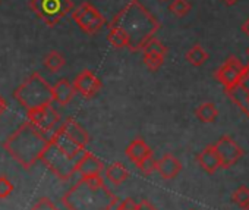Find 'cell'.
Masks as SVG:
<instances>
[{
  "label": "cell",
  "mask_w": 249,
  "mask_h": 210,
  "mask_svg": "<svg viewBox=\"0 0 249 210\" xmlns=\"http://www.w3.org/2000/svg\"><path fill=\"white\" fill-rule=\"evenodd\" d=\"M108 25L117 27L124 33L128 38L126 49L131 52H142L145 43L160 30V22L157 18L140 3V0H131L128 5H124Z\"/></svg>",
  "instance_id": "cell-1"
},
{
  "label": "cell",
  "mask_w": 249,
  "mask_h": 210,
  "mask_svg": "<svg viewBox=\"0 0 249 210\" xmlns=\"http://www.w3.org/2000/svg\"><path fill=\"white\" fill-rule=\"evenodd\" d=\"M49 138L28 121L3 141V149L24 169H31L41 157Z\"/></svg>",
  "instance_id": "cell-2"
},
{
  "label": "cell",
  "mask_w": 249,
  "mask_h": 210,
  "mask_svg": "<svg viewBox=\"0 0 249 210\" xmlns=\"http://www.w3.org/2000/svg\"><path fill=\"white\" fill-rule=\"evenodd\" d=\"M68 210H113L117 198L103 185L91 187L84 179L75 184L62 198Z\"/></svg>",
  "instance_id": "cell-3"
},
{
  "label": "cell",
  "mask_w": 249,
  "mask_h": 210,
  "mask_svg": "<svg viewBox=\"0 0 249 210\" xmlns=\"http://www.w3.org/2000/svg\"><path fill=\"white\" fill-rule=\"evenodd\" d=\"M14 97L25 111L37 109L44 106V104L53 103L52 85H49V82L43 78L40 72L31 74L14 91Z\"/></svg>",
  "instance_id": "cell-4"
},
{
  "label": "cell",
  "mask_w": 249,
  "mask_h": 210,
  "mask_svg": "<svg viewBox=\"0 0 249 210\" xmlns=\"http://www.w3.org/2000/svg\"><path fill=\"white\" fill-rule=\"evenodd\" d=\"M40 160L49 168L59 179L68 181L76 173V159L68 156L53 141L49 140Z\"/></svg>",
  "instance_id": "cell-5"
},
{
  "label": "cell",
  "mask_w": 249,
  "mask_h": 210,
  "mask_svg": "<svg viewBox=\"0 0 249 210\" xmlns=\"http://www.w3.org/2000/svg\"><path fill=\"white\" fill-rule=\"evenodd\" d=\"M30 8L47 27L54 28L73 11L72 0H30Z\"/></svg>",
  "instance_id": "cell-6"
},
{
  "label": "cell",
  "mask_w": 249,
  "mask_h": 210,
  "mask_svg": "<svg viewBox=\"0 0 249 210\" xmlns=\"http://www.w3.org/2000/svg\"><path fill=\"white\" fill-rule=\"evenodd\" d=\"M72 19L88 36L97 34L106 25V18L89 2H84L76 9H73L72 11Z\"/></svg>",
  "instance_id": "cell-7"
},
{
  "label": "cell",
  "mask_w": 249,
  "mask_h": 210,
  "mask_svg": "<svg viewBox=\"0 0 249 210\" xmlns=\"http://www.w3.org/2000/svg\"><path fill=\"white\" fill-rule=\"evenodd\" d=\"M27 121L33 127H36L41 134L50 138V135L56 131L57 125L60 124V115L50 103L44 104L41 108L27 111Z\"/></svg>",
  "instance_id": "cell-8"
},
{
  "label": "cell",
  "mask_w": 249,
  "mask_h": 210,
  "mask_svg": "<svg viewBox=\"0 0 249 210\" xmlns=\"http://www.w3.org/2000/svg\"><path fill=\"white\" fill-rule=\"evenodd\" d=\"M243 68H245V65L234 55H230L226 59V62L215 71L214 76L218 82L223 84L224 88H230V87L239 84Z\"/></svg>",
  "instance_id": "cell-9"
},
{
  "label": "cell",
  "mask_w": 249,
  "mask_h": 210,
  "mask_svg": "<svg viewBox=\"0 0 249 210\" xmlns=\"http://www.w3.org/2000/svg\"><path fill=\"white\" fill-rule=\"evenodd\" d=\"M72 84H73L75 91L82 98H92V97H95L100 93L101 87H103L101 79L94 72H91L89 69L81 71L75 76V79L72 81Z\"/></svg>",
  "instance_id": "cell-10"
},
{
  "label": "cell",
  "mask_w": 249,
  "mask_h": 210,
  "mask_svg": "<svg viewBox=\"0 0 249 210\" xmlns=\"http://www.w3.org/2000/svg\"><path fill=\"white\" fill-rule=\"evenodd\" d=\"M213 146H214L215 152L218 153V157L221 160V168H230V166H233L243 156V150L229 135H223Z\"/></svg>",
  "instance_id": "cell-11"
},
{
  "label": "cell",
  "mask_w": 249,
  "mask_h": 210,
  "mask_svg": "<svg viewBox=\"0 0 249 210\" xmlns=\"http://www.w3.org/2000/svg\"><path fill=\"white\" fill-rule=\"evenodd\" d=\"M50 141H53L59 149H62L68 156H71V157H73V159H76L78 160V157L85 152V147L84 146H81L79 143H76L62 127H59V128H56V131L50 135V138H49Z\"/></svg>",
  "instance_id": "cell-12"
},
{
  "label": "cell",
  "mask_w": 249,
  "mask_h": 210,
  "mask_svg": "<svg viewBox=\"0 0 249 210\" xmlns=\"http://www.w3.org/2000/svg\"><path fill=\"white\" fill-rule=\"evenodd\" d=\"M104 171V163L91 152H84L76 160V172L85 178L89 175H98Z\"/></svg>",
  "instance_id": "cell-13"
},
{
  "label": "cell",
  "mask_w": 249,
  "mask_h": 210,
  "mask_svg": "<svg viewBox=\"0 0 249 210\" xmlns=\"http://www.w3.org/2000/svg\"><path fill=\"white\" fill-rule=\"evenodd\" d=\"M75 94H76V91L73 88V84L66 78H62L54 85H52L53 101H56L59 106H68V104L73 100Z\"/></svg>",
  "instance_id": "cell-14"
},
{
  "label": "cell",
  "mask_w": 249,
  "mask_h": 210,
  "mask_svg": "<svg viewBox=\"0 0 249 210\" xmlns=\"http://www.w3.org/2000/svg\"><path fill=\"white\" fill-rule=\"evenodd\" d=\"M156 171L163 179H173L182 171V163L173 154H164L156 163Z\"/></svg>",
  "instance_id": "cell-15"
},
{
  "label": "cell",
  "mask_w": 249,
  "mask_h": 210,
  "mask_svg": "<svg viewBox=\"0 0 249 210\" xmlns=\"http://www.w3.org/2000/svg\"><path fill=\"white\" fill-rule=\"evenodd\" d=\"M196 160L201 165V168L204 171H207L208 173H214L215 171H218L221 168V160H220L218 153L215 152L214 146H207L196 156Z\"/></svg>",
  "instance_id": "cell-16"
},
{
  "label": "cell",
  "mask_w": 249,
  "mask_h": 210,
  "mask_svg": "<svg viewBox=\"0 0 249 210\" xmlns=\"http://www.w3.org/2000/svg\"><path fill=\"white\" fill-rule=\"evenodd\" d=\"M126 156L131 162H134L135 165H138L141 160H144L147 156L153 154L151 149L148 147V144L142 140V138H135L134 141H131V144L126 147Z\"/></svg>",
  "instance_id": "cell-17"
},
{
  "label": "cell",
  "mask_w": 249,
  "mask_h": 210,
  "mask_svg": "<svg viewBox=\"0 0 249 210\" xmlns=\"http://www.w3.org/2000/svg\"><path fill=\"white\" fill-rule=\"evenodd\" d=\"M60 127H62V128H63V130H65L76 143H79L81 146L85 147V146L89 143V135H88L87 130H84V127H81L75 119L66 118Z\"/></svg>",
  "instance_id": "cell-18"
},
{
  "label": "cell",
  "mask_w": 249,
  "mask_h": 210,
  "mask_svg": "<svg viewBox=\"0 0 249 210\" xmlns=\"http://www.w3.org/2000/svg\"><path fill=\"white\" fill-rule=\"evenodd\" d=\"M224 91H226L227 97L236 104L240 111H243L249 118V103H248L249 93L243 87H240L239 84H236V85H233L230 88H224Z\"/></svg>",
  "instance_id": "cell-19"
},
{
  "label": "cell",
  "mask_w": 249,
  "mask_h": 210,
  "mask_svg": "<svg viewBox=\"0 0 249 210\" xmlns=\"http://www.w3.org/2000/svg\"><path fill=\"white\" fill-rule=\"evenodd\" d=\"M195 116L204 124H211L218 118V111L214 103L205 101L195 109Z\"/></svg>",
  "instance_id": "cell-20"
},
{
  "label": "cell",
  "mask_w": 249,
  "mask_h": 210,
  "mask_svg": "<svg viewBox=\"0 0 249 210\" xmlns=\"http://www.w3.org/2000/svg\"><path fill=\"white\" fill-rule=\"evenodd\" d=\"M106 176L111 184L120 185L128 179L129 172L126 168L123 166V163H113L108 168H106Z\"/></svg>",
  "instance_id": "cell-21"
},
{
  "label": "cell",
  "mask_w": 249,
  "mask_h": 210,
  "mask_svg": "<svg viewBox=\"0 0 249 210\" xmlns=\"http://www.w3.org/2000/svg\"><path fill=\"white\" fill-rule=\"evenodd\" d=\"M210 55L205 52V49L201 44H194L185 55V59L192 65V66H202L208 60Z\"/></svg>",
  "instance_id": "cell-22"
},
{
  "label": "cell",
  "mask_w": 249,
  "mask_h": 210,
  "mask_svg": "<svg viewBox=\"0 0 249 210\" xmlns=\"http://www.w3.org/2000/svg\"><path fill=\"white\" fill-rule=\"evenodd\" d=\"M44 68L47 69V71H50V72H57V71H60L65 65H66V59H65V56L60 53V52H57V50H52L46 57H44Z\"/></svg>",
  "instance_id": "cell-23"
},
{
  "label": "cell",
  "mask_w": 249,
  "mask_h": 210,
  "mask_svg": "<svg viewBox=\"0 0 249 210\" xmlns=\"http://www.w3.org/2000/svg\"><path fill=\"white\" fill-rule=\"evenodd\" d=\"M107 40L116 49H124V47H128V38H126V36H124V33L122 30H119L117 27L108 25Z\"/></svg>",
  "instance_id": "cell-24"
},
{
  "label": "cell",
  "mask_w": 249,
  "mask_h": 210,
  "mask_svg": "<svg viewBox=\"0 0 249 210\" xmlns=\"http://www.w3.org/2000/svg\"><path fill=\"white\" fill-rule=\"evenodd\" d=\"M164 57H166V56H161V55H157V53L142 52V60H144L145 66H147L150 71H153V72L159 71V69L163 66Z\"/></svg>",
  "instance_id": "cell-25"
},
{
  "label": "cell",
  "mask_w": 249,
  "mask_h": 210,
  "mask_svg": "<svg viewBox=\"0 0 249 210\" xmlns=\"http://www.w3.org/2000/svg\"><path fill=\"white\" fill-rule=\"evenodd\" d=\"M191 9H192V5L189 3V0H173L169 5V11L178 18L186 17L191 12Z\"/></svg>",
  "instance_id": "cell-26"
},
{
  "label": "cell",
  "mask_w": 249,
  "mask_h": 210,
  "mask_svg": "<svg viewBox=\"0 0 249 210\" xmlns=\"http://www.w3.org/2000/svg\"><path fill=\"white\" fill-rule=\"evenodd\" d=\"M142 52H151V53H157V55L166 56L167 47H166L160 40H157L156 37H153V38H150V40L145 43V46L142 47Z\"/></svg>",
  "instance_id": "cell-27"
},
{
  "label": "cell",
  "mask_w": 249,
  "mask_h": 210,
  "mask_svg": "<svg viewBox=\"0 0 249 210\" xmlns=\"http://www.w3.org/2000/svg\"><path fill=\"white\" fill-rule=\"evenodd\" d=\"M233 201L237 206H240L242 209H246L249 206V188H246L243 185L239 187L236 190V192L233 194Z\"/></svg>",
  "instance_id": "cell-28"
},
{
  "label": "cell",
  "mask_w": 249,
  "mask_h": 210,
  "mask_svg": "<svg viewBox=\"0 0 249 210\" xmlns=\"http://www.w3.org/2000/svg\"><path fill=\"white\" fill-rule=\"evenodd\" d=\"M156 163H157V160L154 159L153 154H150V156H147L144 160H141L137 166H138V169H140L144 175H151V173L156 171Z\"/></svg>",
  "instance_id": "cell-29"
},
{
  "label": "cell",
  "mask_w": 249,
  "mask_h": 210,
  "mask_svg": "<svg viewBox=\"0 0 249 210\" xmlns=\"http://www.w3.org/2000/svg\"><path fill=\"white\" fill-rule=\"evenodd\" d=\"M14 191V184L5 176H0V198H8Z\"/></svg>",
  "instance_id": "cell-30"
},
{
  "label": "cell",
  "mask_w": 249,
  "mask_h": 210,
  "mask_svg": "<svg viewBox=\"0 0 249 210\" xmlns=\"http://www.w3.org/2000/svg\"><path fill=\"white\" fill-rule=\"evenodd\" d=\"M31 210H57V207H56V204L50 198L41 197L40 200L36 201V204L33 206Z\"/></svg>",
  "instance_id": "cell-31"
},
{
  "label": "cell",
  "mask_w": 249,
  "mask_h": 210,
  "mask_svg": "<svg viewBox=\"0 0 249 210\" xmlns=\"http://www.w3.org/2000/svg\"><path fill=\"white\" fill-rule=\"evenodd\" d=\"M88 185H91V187H103L104 185V181H103V178L100 176V173L98 175H89V176H85V178H82Z\"/></svg>",
  "instance_id": "cell-32"
},
{
  "label": "cell",
  "mask_w": 249,
  "mask_h": 210,
  "mask_svg": "<svg viewBox=\"0 0 249 210\" xmlns=\"http://www.w3.org/2000/svg\"><path fill=\"white\" fill-rule=\"evenodd\" d=\"M116 207L119 210H135L137 209V201L134 198H124L120 204L117 203Z\"/></svg>",
  "instance_id": "cell-33"
},
{
  "label": "cell",
  "mask_w": 249,
  "mask_h": 210,
  "mask_svg": "<svg viewBox=\"0 0 249 210\" xmlns=\"http://www.w3.org/2000/svg\"><path fill=\"white\" fill-rule=\"evenodd\" d=\"M239 85H240V87H243V88L249 93V63H248V65H245V68H243V72H242V76H240Z\"/></svg>",
  "instance_id": "cell-34"
},
{
  "label": "cell",
  "mask_w": 249,
  "mask_h": 210,
  "mask_svg": "<svg viewBox=\"0 0 249 210\" xmlns=\"http://www.w3.org/2000/svg\"><path fill=\"white\" fill-rule=\"evenodd\" d=\"M135 210H157L148 200H142L140 203H137V209Z\"/></svg>",
  "instance_id": "cell-35"
},
{
  "label": "cell",
  "mask_w": 249,
  "mask_h": 210,
  "mask_svg": "<svg viewBox=\"0 0 249 210\" xmlns=\"http://www.w3.org/2000/svg\"><path fill=\"white\" fill-rule=\"evenodd\" d=\"M6 109H8V103H6V100L2 97V94H0V116H2V115L6 112Z\"/></svg>",
  "instance_id": "cell-36"
},
{
  "label": "cell",
  "mask_w": 249,
  "mask_h": 210,
  "mask_svg": "<svg viewBox=\"0 0 249 210\" xmlns=\"http://www.w3.org/2000/svg\"><path fill=\"white\" fill-rule=\"evenodd\" d=\"M242 31H243V33H245V34L249 37V18H248V19L245 21V24L242 25Z\"/></svg>",
  "instance_id": "cell-37"
},
{
  "label": "cell",
  "mask_w": 249,
  "mask_h": 210,
  "mask_svg": "<svg viewBox=\"0 0 249 210\" xmlns=\"http://www.w3.org/2000/svg\"><path fill=\"white\" fill-rule=\"evenodd\" d=\"M223 2L226 3V5H229V6H233V5H236L239 0H223Z\"/></svg>",
  "instance_id": "cell-38"
},
{
  "label": "cell",
  "mask_w": 249,
  "mask_h": 210,
  "mask_svg": "<svg viewBox=\"0 0 249 210\" xmlns=\"http://www.w3.org/2000/svg\"><path fill=\"white\" fill-rule=\"evenodd\" d=\"M246 56H248V59H249V47L246 49Z\"/></svg>",
  "instance_id": "cell-39"
},
{
  "label": "cell",
  "mask_w": 249,
  "mask_h": 210,
  "mask_svg": "<svg viewBox=\"0 0 249 210\" xmlns=\"http://www.w3.org/2000/svg\"><path fill=\"white\" fill-rule=\"evenodd\" d=\"M113 210H119V209H117V207H114V209H113Z\"/></svg>",
  "instance_id": "cell-40"
},
{
  "label": "cell",
  "mask_w": 249,
  "mask_h": 210,
  "mask_svg": "<svg viewBox=\"0 0 249 210\" xmlns=\"http://www.w3.org/2000/svg\"><path fill=\"white\" fill-rule=\"evenodd\" d=\"M245 210H249V206H248V207H246V209H245Z\"/></svg>",
  "instance_id": "cell-41"
}]
</instances>
